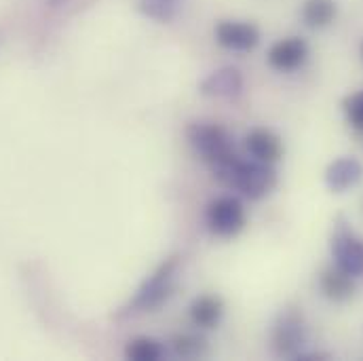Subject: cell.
Segmentation results:
<instances>
[{"instance_id":"6da1fadb","label":"cell","mask_w":363,"mask_h":361,"mask_svg":"<svg viewBox=\"0 0 363 361\" xmlns=\"http://www.w3.org/2000/svg\"><path fill=\"white\" fill-rule=\"evenodd\" d=\"M213 178L224 184L226 188L241 190L245 196L258 201L267 196L277 186V174L269 167V163L262 161H241L237 155L211 165Z\"/></svg>"},{"instance_id":"7a4b0ae2","label":"cell","mask_w":363,"mask_h":361,"mask_svg":"<svg viewBox=\"0 0 363 361\" xmlns=\"http://www.w3.org/2000/svg\"><path fill=\"white\" fill-rule=\"evenodd\" d=\"M192 150L211 167L235 157V144L230 133L216 123H194L186 131Z\"/></svg>"},{"instance_id":"3957f363","label":"cell","mask_w":363,"mask_h":361,"mask_svg":"<svg viewBox=\"0 0 363 361\" xmlns=\"http://www.w3.org/2000/svg\"><path fill=\"white\" fill-rule=\"evenodd\" d=\"M205 218H207L209 231L218 237H224V239L239 235L247 222L245 207L235 196H220V199L211 201Z\"/></svg>"},{"instance_id":"277c9868","label":"cell","mask_w":363,"mask_h":361,"mask_svg":"<svg viewBox=\"0 0 363 361\" xmlns=\"http://www.w3.org/2000/svg\"><path fill=\"white\" fill-rule=\"evenodd\" d=\"M176 269H178V260L172 258L167 260L159 271L155 272L138 291L133 306L142 309V311H155L157 306H161L174 289V277H176Z\"/></svg>"},{"instance_id":"5b68a950","label":"cell","mask_w":363,"mask_h":361,"mask_svg":"<svg viewBox=\"0 0 363 361\" xmlns=\"http://www.w3.org/2000/svg\"><path fill=\"white\" fill-rule=\"evenodd\" d=\"M216 40L224 49L243 53V51H252V49L258 47L260 30H258L256 23H250V21L224 19V21H220L216 26Z\"/></svg>"},{"instance_id":"8992f818","label":"cell","mask_w":363,"mask_h":361,"mask_svg":"<svg viewBox=\"0 0 363 361\" xmlns=\"http://www.w3.org/2000/svg\"><path fill=\"white\" fill-rule=\"evenodd\" d=\"M304 345V326L298 313L285 311L274 326L272 332V347L279 355H294Z\"/></svg>"},{"instance_id":"52a82bcc","label":"cell","mask_w":363,"mask_h":361,"mask_svg":"<svg viewBox=\"0 0 363 361\" xmlns=\"http://www.w3.org/2000/svg\"><path fill=\"white\" fill-rule=\"evenodd\" d=\"M306 55L308 45L298 36H289L272 45L269 51V64L279 72H291L306 62Z\"/></svg>"},{"instance_id":"ba28073f","label":"cell","mask_w":363,"mask_h":361,"mask_svg":"<svg viewBox=\"0 0 363 361\" xmlns=\"http://www.w3.org/2000/svg\"><path fill=\"white\" fill-rule=\"evenodd\" d=\"M332 252L336 258V267L351 277L363 274V241L353 235H338L334 237Z\"/></svg>"},{"instance_id":"9c48e42d","label":"cell","mask_w":363,"mask_h":361,"mask_svg":"<svg viewBox=\"0 0 363 361\" xmlns=\"http://www.w3.org/2000/svg\"><path fill=\"white\" fill-rule=\"evenodd\" d=\"M245 146H247L250 155L256 161H262V163H269V165L277 163L283 157V144H281L279 135L269 131V129L250 131V135L245 140Z\"/></svg>"},{"instance_id":"30bf717a","label":"cell","mask_w":363,"mask_h":361,"mask_svg":"<svg viewBox=\"0 0 363 361\" xmlns=\"http://www.w3.org/2000/svg\"><path fill=\"white\" fill-rule=\"evenodd\" d=\"M363 167L357 159H351V157H345V159H338L334 161L328 172H325V182L332 190L336 192H345L349 190L351 186H355L357 182L362 180Z\"/></svg>"},{"instance_id":"8fae6325","label":"cell","mask_w":363,"mask_h":361,"mask_svg":"<svg viewBox=\"0 0 363 361\" xmlns=\"http://www.w3.org/2000/svg\"><path fill=\"white\" fill-rule=\"evenodd\" d=\"M241 89H243V79L237 68L218 70L201 83V93L213 95V97H233V95H239Z\"/></svg>"},{"instance_id":"7c38bea8","label":"cell","mask_w":363,"mask_h":361,"mask_svg":"<svg viewBox=\"0 0 363 361\" xmlns=\"http://www.w3.org/2000/svg\"><path fill=\"white\" fill-rule=\"evenodd\" d=\"M319 285H321L323 296L330 298V300H334V302H345V300H349V298L353 296V291H355L353 277L347 274L345 271H340L338 267L321 272Z\"/></svg>"},{"instance_id":"4fadbf2b","label":"cell","mask_w":363,"mask_h":361,"mask_svg":"<svg viewBox=\"0 0 363 361\" xmlns=\"http://www.w3.org/2000/svg\"><path fill=\"white\" fill-rule=\"evenodd\" d=\"M224 304L218 296H201L190 304V319L199 328H216L222 319Z\"/></svg>"},{"instance_id":"5bb4252c","label":"cell","mask_w":363,"mask_h":361,"mask_svg":"<svg viewBox=\"0 0 363 361\" xmlns=\"http://www.w3.org/2000/svg\"><path fill=\"white\" fill-rule=\"evenodd\" d=\"M336 2L334 0H304L302 19L308 28H328L336 19Z\"/></svg>"},{"instance_id":"9a60e30c","label":"cell","mask_w":363,"mask_h":361,"mask_svg":"<svg viewBox=\"0 0 363 361\" xmlns=\"http://www.w3.org/2000/svg\"><path fill=\"white\" fill-rule=\"evenodd\" d=\"M184 0H140V9L155 21H172L178 17Z\"/></svg>"},{"instance_id":"2e32d148","label":"cell","mask_w":363,"mask_h":361,"mask_svg":"<svg viewBox=\"0 0 363 361\" xmlns=\"http://www.w3.org/2000/svg\"><path fill=\"white\" fill-rule=\"evenodd\" d=\"M163 353L165 349L155 338H146V336L133 338L125 349L127 360L133 361H159L163 357Z\"/></svg>"},{"instance_id":"e0dca14e","label":"cell","mask_w":363,"mask_h":361,"mask_svg":"<svg viewBox=\"0 0 363 361\" xmlns=\"http://www.w3.org/2000/svg\"><path fill=\"white\" fill-rule=\"evenodd\" d=\"M174 351L182 360H196L207 353V343L201 336L182 334V336L174 338Z\"/></svg>"},{"instance_id":"ac0fdd59","label":"cell","mask_w":363,"mask_h":361,"mask_svg":"<svg viewBox=\"0 0 363 361\" xmlns=\"http://www.w3.org/2000/svg\"><path fill=\"white\" fill-rule=\"evenodd\" d=\"M345 112H347L351 127H355L357 131H363V91L353 93L351 97L345 99Z\"/></svg>"},{"instance_id":"d6986e66","label":"cell","mask_w":363,"mask_h":361,"mask_svg":"<svg viewBox=\"0 0 363 361\" xmlns=\"http://www.w3.org/2000/svg\"><path fill=\"white\" fill-rule=\"evenodd\" d=\"M362 55H363V45H362Z\"/></svg>"}]
</instances>
